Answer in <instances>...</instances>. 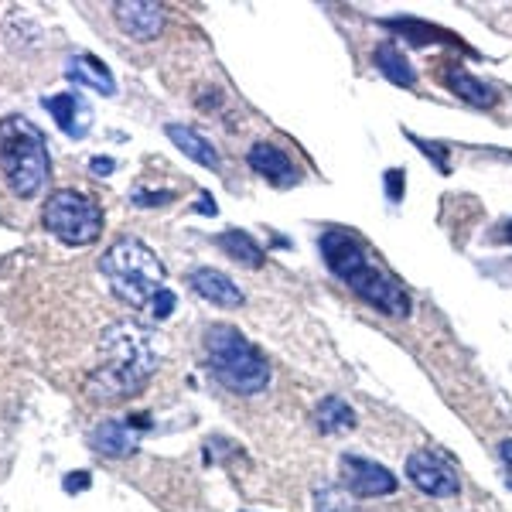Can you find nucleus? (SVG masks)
I'll use <instances>...</instances> for the list:
<instances>
[{
    "instance_id": "nucleus-18",
    "label": "nucleus",
    "mask_w": 512,
    "mask_h": 512,
    "mask_svg": "<svg viewBox=\"0 0 512 512\" xmlns=\"http://www.w3.org/2000/svg\"><path fill=\"white\" fill-rule=\"evenodd\" d=\"M14 424H18V386H14V376L7 373L4 362H0V458L7 454Z\"/></svg>"
},
{
    "instance_id": "nucleus-15",
    "label": "nucleus",
    "mask_w": 512,
    "mask_h": 512,
    "mask_svg": "<svg viewBox=\"0 0 512 512\" xmlns=\"http://www.w3.org/2000/svg\"><path fill=\"white\" fill-rule=\"evenodd\" d=\"M164 134H168V137H171V144H175L178 151H185L195 164L219 171V151L212 147V140H205L202 134H198V130L181 127V123H168V127H164Z\"/></svg>"
},
{
    "instance_id": "nucleus-28",
    "label": "nucleus",
    "mask_w": 512,
    "mask_h": 512,
    "mask_svg": "<svg viewBox=\"0 0 512 512\" xmlns=\"http://www.w3.org/2000/svg\"><path fill=\"white\" fill-rule=\"evenodd\" d=\"M93 168H96V171H110L113 164H110V161H99V158H96V161H93Z\"/></svg>"
},
{
    "instance_id": "nucleus-23",
    "label": "nucleus",
    "mask_w": 512,
    "mask_h": 512,
    "mask_svg": "<svg viewBox=\"0 0 512 512\" xmlns=\"http://www.w3.org/2000/svg\"><path fill=\"white\" fill-rule=\"evenodd\" d=\"M403 171L400 168H390L386 171V198H390V202H400L403 198Z\"/></svg>"
},
{
    "instance_id": "nucleus-8",
    "label": "nucleus",
    "mask_w": 512,
    "mask_h": 512,
    "mask_svg": "<svg viewBox=\"0 0 512 512\" xmlns=\"http://www.w3.org/2000/svg\"><path fill=\"white\" fill-rule=\"evenodd\" d=\"M407 478L424 495H434V499H451V495H458V489H461L458 472H454L451 461H444L437 451H414L410 454Z\"/></svg>"
},
{
    "instance_id": "nucleus-11",
    "label": "nucleus",
    "mask_w": 512,
    "mask_h": 512,
    "mask_svg": "<svg viewBox=\"0 0 512 512\" xmlns=\"http://www.w3.org/2000/svg\"><path fill=\"white\" fill-rule=\"evenodd\" d=\"M188 287H192L198 297L216 304V308H239V304H243V291H239L236 280L226 277L222 270L198 267L188 274Z\"/></svg>"
},
{
    "instance_id": "nucleus-7",
    "label": "nucleus",
    "mask_w": 512,
    "mask_h": 512,
    "mask_svg": "<svg viewBox=\"0 0 512 512\" xmlns=\"http://www.w3.org/2000/svg\"><path fill=\"white\" fill-rule=\"evenodd\" d=\"M338 468H342V485L359 499H379V495H393L400 489V478L390 468L373 458H362V454L345 451L338 458Z\"/></svg>"
},
{
    "instance_id": "nucleus-12",
    "label": "nucleus",
    "mask_w": 512,
    "mask_h": 512,
    "mask_svg": "<svg viewBox=\"0 0 512 512\" xmlns=\"http://www.w3.org/2000/svg\"><path fill=\"white\" fill-rule=\"evenodd\" d=\"M45 110L52 113L55 123L65 130L69 137H86L89 134V123H93V110L82 96L72 93H59V96H48L45 99Z\"/></svg>"
},
{
    "instance_id": "nucleus-22",
    "label": "nucleus",
    "mask_w": 512,
    "mask_h": 512,
    "mask_svg": "<svg viewBox=\"0 0 512 512\" xmlns=\"http://www.w3.org/2000/svg\"><path fill=\"white\" fill-rule=\"evenodd\" d=\"M390 31H400L403 38L410 41V45H427L431 38H437L441 31L431 28V24H424V21H414V18H390V21H383Z\"/></svg>"
},
{
    "instance_id": "nucleus-19",
    "label": "nucleus",
    "mask_w": 512,
    "mask_h": 512,
    "mask_svg": "<svg viewBox=\"0 0 512 512\" xmlns=\"http://www.w3.org/2000/svg\"><path fill=\"white\" fill-rule=\"evenodd\" d=\"M315 420L325 434H342V431H352L355 427V410L342 400V396H325L315 410Z\"/></svg>"
},
{
    "instance_id": "nucleus-4",
    "label": "nucleus",
    "mask_w": 512,
    "mask_h": 512,
    "mask_svg": "<svg viewBox=\"0 0 512 512\" xmlns=\"http://www.w3.org/2000/svg\"><path fill=\"white\" fill-rule=\"evenodd\" d=\"M205 366L212 379L236 396H256L270 386V362L233 325H209L202 338Z\"/></svg>"
},
{
    "instance_id": "nucleus-21",
    "label": "nucleus",
    "mask_w": 512,
    "mask_h": 512,
    "mask_svg": "<svg viewBox=\"0 0 512 512\" xmlns=\"http://www.w3.org/2000/svg\"><path fill=\"white\" fill-rule=\"evenodd\" d=\"M315 512H359L349 502V495H345L338 485L332 482H318L315 485Z\"/></svg>"
},
{
    "instance_id": "nucleus-25",
    "label": "nucleus",
    "mask_w": 512,
    "mask_h": 512,
    "mask_svg": "<svg viewBox=\"0 0 512 512\" xmlns=\"http://www.w3.org/2000/svg\"><path fill=\"white\" fill-rule=\"evenodd\" d=\"M414 144H417V147H424V154H427V158H437V168H441V171H448V161H444L441 147H437V144H427V140H420V137H414Z\"/></svg>"
},
{
    "instance_id": "nucleus-27",
    "label": "nucleus",
    "mask_w": 512,
    "mask_h": 512,
    "mask_svg": "<svg viewBox=\"0 0 512 512\" xmlns=\"http://www.w3.org/2000/svg\"><path fill=\"white\" fill-rule=\"evenodd\" d=\"M495 239H499V243H512V219L499 229V236H495Z\"/></svg>"
},
{
    "instance_id": "nucleus-24",
    "label": "nucleus",
    "mask_w": 512,
    "mask_h": 512,
    "mask_svg": "<svg viewBox=\"0 0 512 512\" xmlns=\"http://www.w3.org/2000/svg\"><path fill=\"white\" fill-rule=\"evenodd\" d=\"M151 311H154V318H168L171 311H175V294L164 287V291L151 301Z\"/></svg>"
},
{
    "instance_id": "nucleus-16",
    "label": "nucleus",
    "mask_w": 512,
    "mask_h": 512,
    "mask_svg": "<svg viewBox=\"0 0 512 512\" xmlns=\"http://www.w3.org/2000/svg\"><path fill=\"white\" fill-rule=\"evenodd\" d=\"M373 62H376V69L393 82V86H403V89H414L417 86L414 65L407 62V55H403L400 48L393 45V41H383V45H376Z\"/></svg>"
},
{
    "instance_id": "nucleus-14",
    "label": "nucleus",
    "mask_w": 512,
    "mask_h": 512,
    "mask_svg": "<svg viewBox=\"0 0 512 512\" xmlns=\"http://www.w3.org/2000/svg\"><path fill=\"white\" fill-rule=\"evenodd\" d=\"M89 444H93L96 454H106V458H127V454L137 451V434L127 424H120V420H103L89 434Z\"/></svg>"
},
{
    "instance_id": "nucleus-20",
    "label": "nucleus",
    "mask_w": 512,
    "mask_h": 512,
    "mask_svg": "<svg viewBox=\"0 0 512 512\" xmlns=\"http://www.w3.org/2000/svg\"><path fill=\"white\" fill-rule=\"evenodd\" d=\"M69 79H76V82H82V86L96 89V93H106V96L117 93V82H113V76L93 59V55H79L69 69Z\"/></svg>"
},
{
    "instance_id": "nucleus-5",
    "label": "nucleus",
    "mask_w": 512,
    "mask_h": 512,
    "mask_svg": "<svg viewBox=\"0 0 512 512\" xmlns=\"http://www.w3.org/2000/svg\"><path fill=\"white\" fill-rule=\"evenodd\" d=\"M99 274L106 277L110 291L127 308H151V301L164 291V267L158 253L134 236H120L103 256H99Z\"/></svg>"
},
{
    "instance_id": "nucleus-2",
    "label": "nucleus",
    "mask_w": 512,
    "mask_h": 512,
    "mask_svg": "<svg viewBox=\"0 0 512 512\" xmlns=\"http://www.w3.org/2000/svg\"><path fill=\"white\" fill-rule=\"evenodd\" d=\"M99 366L89 369L86 396L96 403H120L151 383L158 373L154 338L134 321H113L99 335Z\"/></svg>"
},
{
    "instance_id": "nucleus-26",
    "label": "nucleus",
    "mask_w": 512,
    "mask_h": 512,
    "mask_svg": "<svg viewBox=\"0 0 512 512\" xmlns=\"http://www.w3.org/2000/svg\"><path fill=\"white\" fill-rule=\"evenodd\" d=\"M499 458L512 468V441H502V444H499Z\"/></svg>"
},
{
    "instance_id": "nucleus-13",
    "label": "nucleus",
    "mask_w": 512,
    "mask_h": 512,
    "mask_svg": "<svg viewBox=\"0 0 512 512\" xmlns=\"http://www.w3.org/2000/svg\"><path fill=\"white\" fill-rule=\"evenodd\" d=\"M444 86H448L458 99H465L468 106H478V110H489V106L499 103V93H495L492 86H485L482 79H475L472 72L458 69V65L444 69Z\"/></svg>"
},
{
    "instance_id": "nucleus-10",
    "label": "nucleus",
    "mask_w": 512,
    "mask_h": 512,
    "mask_svg": "<svg viewBox=\"0 0 512 512\" xmlns=\"http://www.w3.org/2000/svg\"><path fill=\"white\" fill-rule=\"evenodd\" d=\"M246 161H250V168L256 171V175L274 181V185H280V188H287L297 181V168H294L291 154L280 151L277 144H267V140L253 144L250 154H246Z\"/></svg>"
},
{
    "instance_id": "nucleus-6",
    "label": "nucleus",
    "mask_w": 512,
    "mask_h": 512,
    "mask_svg": "<svg viewBox=\"0 0 512 512\" xmlns=\"http://www.w3.org/2000/svg\"><path fill=\"white\" fill-rule=\"evenodd\" d=\"M41 226L65 246H89L103 233V209L76 188H59L41 209Z\"/></svg>"
},
{
    "instance_id": "nucleus-3",
    "label": "nucleus",
    "mask_w": 512,
    "mask_h": 512,
    "mask_svg": "<svg viewBox=\"0 0 512 512\" xmlns=\"http://www.w3.org/2000/svg\"><path fill=\"white\" fill-rule=\"evenodd\" d=\"M318 246H321V256H325V267L332 270L359 301H366L369 308L386 318L410 315V294L403 291V284L369 260V253L362 250V243L349 229H325Z\"/></svg>"
},
{
    "instance_id": "nucleus-17",
    "label": "nucleus",
    "mask_w": 512,
    "mask_h": 512,
    "mask_svg": "<svg viewBox=\"0 0 512 512\" xmlns=\"http://www.w3.org/2000/svg\"><path fill=\"white\" fill-rule=\"evenodd\" d=\"M219 250L229 256V260H236V263H243V267H263V250H260V243L250 236V233H243V229H226V233H219Z\"/></svg>"
},
{
    "instance_id": "nucleus-9",
    "label": "nucleus",
    "mask_w": 512,
    "mask_h": 512,
    "mask_svg": "<svg viewBox=\"0 0 512 512\" xmlns=\"http://www.w3.org/2000/svg\"><path fill=\"white\" fill-rule=\"evenodd\" d=\"M117 28L127 35L130 41H158L161 28H164V7L147 4V0H120V4L110 7Z\"/></svg>"
},
{
    "instance_id": "nucleus-1",
    "label": "nucleus",
    "mask_w": 512,
    "mask_h": 512,
    "mask_svg": "<svg viewBox=\"0 0 512 512\" xmlns=\"http://www.w3.org/2000/svg\"><path fill=\"white\" fill-rule=\"evenodd\" d=\"M52 185L45 137L24 117L0 120V222L11 229H28L41 216Z\"/></svg>"
}]
</instances>
